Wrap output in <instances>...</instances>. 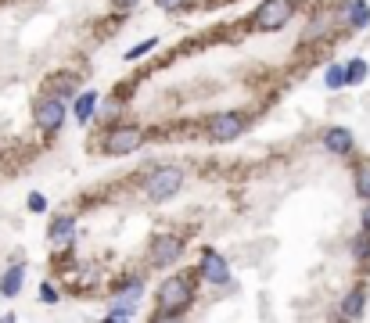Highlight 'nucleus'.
Here are the masks:
<instances>
[{"label":"nucleus","instance_id":"f257e3e1","mask_svg":"<svg viewBox=\"0 0 370 323\" xmlns=\"http://www.w3.org/2000/svg\"><path fill=\"white\" fill-rule=\"evenodd\" d=\"M194 302V277L191 273H173L159 287V312L155 319H180Z\"/></svg>","mask_w":370,"mask_h":323},{"label":"nucleus","instance_id":"f03ea898","mask_svg":"<svg viewBox=\"0 0 370 323\" xmlns=\"http://www.w3.org/2000/svg\"><path fill=\"white\" fill-rule=\"evenodd\" d=\"M140 295H144V273L126 277V280H115L112 284V305H108L105 319H133L137 305H140Z\"/></svg>","mask_w":370,"mask_h":323},{"label":"nucleus","instance_id":"7ed1b4c3","mask_svg":"<svg viewBox=\"0 0 370 323\" xmlns=\"http://www.w3.org/2000/svg\"><path fill=\"white\" fill-rule=\"evenodd\" d=\"M144 198L147 202H166V198H173V194H180V187H183V173L176 169V166H159V169H151L147 176H144Z\"/></svg>","mask_w":370,"mask_h":323},{"label":"nucleus","instance_id":"20e7f679","mask_svg":"<svg viewBox=\"0 0 370 323\" xmlns=\"http://www.w3.org/2000/svg\"><path fill=\"white\" fill-rule=\"evenodd\" d=\"M140 144H144V129L133 126V122H119V126H108L101 151L112 154V158H122V154H133Z\"/></svg>","mask_w":370,"mask_h":323},{"label":"nucleus","instance_id":"39448f33","mask_svg":"<svg viewBox=\"0 0 370 323\" xmlns=\"http://www.w3.org/2000/svg\"><path fill=\"white\" fill-rule=\"evenodd\" d=\"M291 15H295V0H266V4L256 8L252 25H256L259 32H277L281 25L291 22Z\"/></svg>","mask_w":370,"mask_h":323},{"label":"nucleus","instance_id":"423d86ee","mask_svg":"<svg viewBox=\"0 0 370 323\" xmlns=\"http://www.w3.org/2000/svg\"><path fill=\"white\" fill-rule=\"evenodd\" d=\"M33 119H37V129H44V133H58L61 122H65V101L44 93L40 101L33 105Z\"/></svg>","mask_w":370,"mask_h":323},{"label":"nucleus","instance_id":"0eeeda50","mask_svg":"<svg viewBox=\"0 0 370 323\" xmlns=\"http://www.w3.org/2000/svg\"><path fill=\"white\" fill-rule=\"evenodd\" d=\"M198 273L209 284H230V263L216 251V248H201L198 255Z\"/></svg>","mask_w":370,"mask_h":323},{"label":"nucleus","instance_id":"6e6552de","mask_svg":"<svg viewBox=\"0 0 370 323\" xmlns=\"http://www.w3.org/2000/svg\"><path fill=\"white\" fill-rule=\"evenodd\" d=\"M180 255H183V241L176 234H162V237H155V244H151L147 263L155 266V270H162V266H173Z\"/></svg>","mask_w":370,"mask_h":323},{"label":"nucleus","instance_id":"1a4fd4ad","mask_svg":"<svg viewBox=\"0 0 370 323\" xmlns=\"http://www.w3.org/2000/svg\"><path fill=\"white\" fill-rule=\"evenodd\" d=\"M244 126H249V119L237 115V112L216 115V119H209V137L212 140H237L244 133Z\"/></svg>","mask_w":370,"mask_h":323},{"label":"nucleus","instance_id":"9d476101","mask_svg":"<svg viewBox=\"0 0 370 323\" xmlns=\"http://www.w3.org/2000/svg\"><path fill=\"white\" fill-rule=\"evenodd\" d=\"M72 237H76V219L72 216H54L51 226H47V241L54 248H69Z\"/></svg>","mask_w":370,"mask_h":323},{"label":"nucleus","instance_id":"9b49d317","mask_svg":"<svg viewBox=\"0 0 370 323\" xmlns=\"http://www.w3.org/2000/svg\"><path fill=\"white\" fill-rule=\"evenodd\" d=\"M44 93L58 97V101H69V97H76V93H79V79H76V72H65V76H51V79L44 83Z\"/></svg>","mask_w":370,"mask_h":323},{"label":"nucleus","instance_id":"f8f14e48","mask_svg":"<svg viewBox=\"0 0 370 323\" xmlns=\"http://www.w3.org/2000/svg\"><path fill=\"white\" fill-rule=\"evenodd\" d=\"M98 101H101V97H98L94 90H83V93H76V97H72V115H76V122H79V126H86L90 119H94Z\"/></svg>","mask_w":370,"mask_h":323},{"label":"nucleus","instance_id":"ddd939ff","mask_svg":"<svg viewBox=\"0 0 370 323\" xmlns=\"http://www.w3.org/2000/svg\"><path fill=\"white\" fill-rule=\"evenodd\" d=\"M324 147H327L331 154H338V158H342V154H349V151L356 147V140H352V133H349L345 126H334V129H327Z\"/></svg>","mask_w":370,"mask_h":323},{"label":"nucleus","instance_id":"4468645a","mask_svg":"<svg viewBox=\"0 0 370 323\" xmlns=\"http://www.w3.org/2000/svg\"><path fill=\"white\" fill-rule=\"evenodd\" d=\"M22 287H25V266H8V273L0 277V295L4 298H18L22 295Z\"/></svg>","mask_w":370,"mask_h":323},{"label":"nucleus","instance_id":"2eb2a0df","mask_svg":"<svg viewBox=\"0 0 370 323\" xmlns=\"http://www.w3.org/2000/svg\"><path fill=\"white\" fill-rule=\"evenodd\" d=\"M363 309H366V287L359 284V287H352L349 295H345V302H342V316H345V319H359Z\"/></svg>","mask_w":370,"mask_h":323},{"label":"nucleus","instance_id":"dca6fc26","mask_svg":"<svg viewBox=\"0 0 370 323\" xmlns=\"http://www.w3.org/2000/svg\"><path fill=\"white\" fill-rule=\"evenodd\" d=\"M345 22H349V29H370V4L366 0H349Z\"/></svg>","mask_w":370,"mask_h":323},{"label":"nucleus","instance_id":"f3484780","mask_svg":"<svg viewBox=\"0 0 370 323\" xmlns=\"http://www.w3.org/2000/svg\"><path fill=\"white\" fill-rule=\"evenodd\" d=\"M366 76H370V65H366V58H352V61H345V79H349V86L366 83Z\"/></svg>","mask_w":370,"mask_h":323},{"label":"nucleus","instance_id":"a211bd4d","mask_svg":"<svg viewBox=\"0 0 370 323\" xmlns=\"http://www.w3.org/2000/svg\"><path fill=\"white\" fill-rule=\"evenodd\" d=\"M324 83H327V90H342V86H349V79H345V65H331L327 76H324Z\"/></svg>","mask_w":370,"mask_h":323},{"label":"nucleus","instance_id":"6ab92c4d","mask_svg":"<svg viewBox=\"0 0 370 323\" xmlns=\"http://www.w3.org/2000/svg\"><path fill=\"white\" fill-rule=\"evenodd\" d=\"M356 190L370 202V162H359L356 166Z\"/></svg>","mask_w":370,"mask_h":323},{"label":"nucleus","instance_id":"aec40b11","mask_svg":"<svg viewBox=\"0 0 370 323\" xmlns=\"http://www.w3.org/2000/svg\"><path fill=\"white\" fill-rule=\"evenodd\" d=\"M159 47V37H151V40H144V44H137V47H130L126 51V61H137V58H144V54H151Z\"/></svg>","mask_w":370,"mask_h":323},{"label":"nucleus","instance_id":"412c9836","mask_svg":"<svg viewBox=\"0 0 370 323\" xmlns=\"http://www.w3.org/2000/svg\"><path fill=\"white\" fill-rule=\"evenodd\" d=\"M352 255H356V258H370V230H363V234L352 241Z\"/></svg>","mask_w":370,"mask_h":323},{"label":"nucleus","instance_id":"4be33fe9","mask_svg":"<svg viewBox=\"0 0 370 323\" xmlns=\"http://www.w3.org/2000/svg\"><path fill=\"white\" fill-rule=\"evenodd\" d=\"M40 302H44V305H58V287H54L51 280L40 284Z\"/></svg>","mask_w":370,"mask_h":323},{"label":"nucleus","instance_id":"5701e85b","mask_svg":"<svg viewBox=\"0 0 370 323\" xmlns=\"http://www.w3.org/2000/svg\"><path fill=\"white\" fill-rule=\"evenodd\" d=\"M29 209H33V212H47V198H44V194H29Z\"/></svg>","mask_w":370,"mask_h":323},{"label":"nucleus","instance_id":"b1692460","mask_svg":"<svg viewBox=\"0 0 370 323\" xmlns=\"http://www.w3.org/2000/svg\"><path fill=\"white\" fill-rule=\"evenodd\" d=\"M155 4H159L162 11H180L183 4H187V0H155Z\"/></svg>","mask_w":370,"mask_h":323},{"label":"nucleus","instance_id":"393cba45","mask_svg":"<svg viewBox=\"0 0 370 323\" xmlns=\"http://www.w3.org/2000/svg\"><path fill=\"white\" fill-rule=\"evenodd\" d=\"M363 230H370V202L363 205Z\"/></svg>","mask_w":370,"mask_h":323},{"label":"nucleus","instance_id":"a878e982","mask_svg":"<svg viewBox=\"0 0 370 323\" xmlns=\"http://www.w3.org/2000/svg\"><path fill=\"white\" fill-rule=\"evenodd\" d=\"M137 4H140V0H119V8H122V11H130V8H137Z\"/></svg>","mask_w":370,"mask_h":323}]
</instances>
